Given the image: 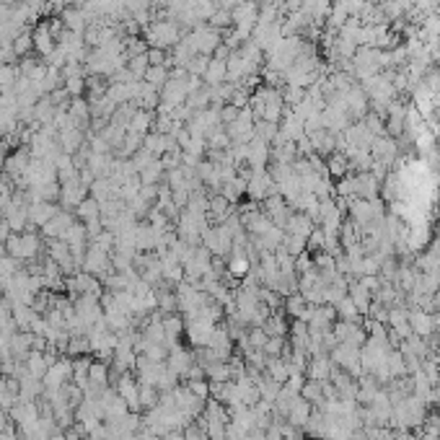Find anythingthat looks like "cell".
<instances>
[{
	"label": "cell",
	"mask_w": 440,
	"mask_h": 440,
	"mask_svg": "<svg viewBox=\"0 0 440 440\" xmlns=\"http://www.w3.org/2000/svg\"><path fill=\"white\" fill-rule=\"evenodd\" d=\"M52 3H65V0H52Z\"/></svg>",
	"instance_id": "cell-6"
},
{
	"label": "cell",
	"mask_w": 440,
	"mask_h": 440,
	"mask_svg": "<svg viewBox=\"0 0 440 440\" xmlns=\"http://www.w3.org/2000/svg\"><path fill=\"white\" fill-rule=\"evenodd\" d=\"M62 143H65V148H68V151L78 148V143H81V137H78V130H68V132L62 135Z\"/></svg>",
	"instance_id": "cell-4"
},
{
	"label": "cell",
	"mask_w": 440,
	"mask_h": 440,
	"mask_svg": "<svg viewBox=\"0 0 440 440\" xmlns=\"http://www.w3.org/2000/svg\"><path fill=\"white\" fill-rule=\"evenodd\" d=\"M70 111H73V122H83L85 114H88V109H85L83 102H76L73 106H70Z\"/></svg>",
	"instance_id": "cell-5"
},
{
	"label": "cell",
	"mask_w": 440,
	"mask_h": 440,
	"mask_svg": "<svg viewBox=\"0 0 440 440\" xmlns=\"http://www.w3.org/2000/svg\"><path fill=\"white\" fill-rule=\"evenodd\" d=\"M148 39H151L153 44H158V47H163V44H171L174 39H177V34H174V29L171 26H153V32L148 34Z\"/></svg>",
	"instance_id": "cell-1"
},
{
	"label": "cell",
	"mask_w": 440,
	"mask_h": 440,
	"mask_svg": "<svg viewBox=\"0 0 440 440\" xmlns=\"http://www.w3.org/2000/svg\"><path fill=\"white\" fill-rule=\"evenodd\" d=\"M130 70H132V76H145L148 73V57H137V60H132L130 62Z\"/></svg>",
	"instance_id": "cell-3"
},
{
	"label": "cell",
	"mask_w": 440,
	"mask_h": 440,
	"mask_svg": "<svg viewBox=\"0 0 440 440\" xmlns=\"http://www.w3.org/2000/svg\"><path fill=\"white\" fill-rule=\"evenodd\" d=\"M62 21H65V26H68V32L81 34L85 16H83V11H65V13H62Z\"/></svg>",
	"instance_id": "cell-2"
}]
</instances>
